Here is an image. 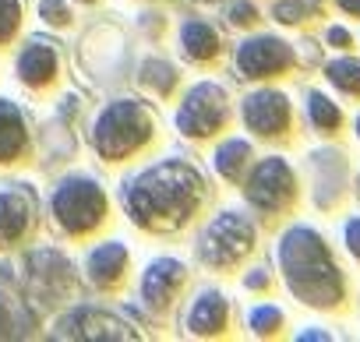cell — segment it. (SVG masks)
<instances>
[{
  "label": "cell",
  "mask_w": 360,
  "mask_h": 342,
  "mask_svg": "<svg viewBox=\"0 0 360 342\" xmlns=\"http://www.w3.org/2000/svg\"><path fill=\"white\" fill-rule=\"evenodd\" d=\"M18 15H22L18 0H0V43L11 39V32L18 29Z\"/></svg>",
  "instance_id": "obj_21"
},
{
  "label": "cell",
  "mask_w": 360,
  "mask_h": 342,
  "mask_svg": "<svg viewBox=\"0 0 360 342\" xmlns=\"http://www.w3.org/2000/svg\"><path fill=\"white\" fill-rule=\"evenodd\" d=\"M328 78L342 88V92H360V64L356 60H335L332 67H328Z\"/></svg>",
  "instance_id": "obj_19"
},
{
  "label": "cell",
  "mask_w": 360,
  "mask_h": 342,
  "mask_svg": "<svg viewBox=\"0 0 360 342\" xmlns=\"http://www.w3.org/2000/svg\"><path fill=\"white\" fill-rule=\"evenodd\" d=\"M85 4H92V0H85Z\"/></svg>",
  "instance_id": "obj_30"
},
{
  "label": "cell",
  "mask_w": 360,
  "mask_h": 342,
  "mask_svg": "<svg viewBox=\"0 0 360 342\" xmlns=\"http://www.w3.org/2000/svg\"><path fill=\"white\" fill-rule=\"evenodd\" d=\"M148 131H152V120L138 103H113L110 110H103L96 124V148L103 159H124L138 145H145Z\"/></svg>",
  "instance_id": "obj_3"
},
{
  "label": "cell",
  "mask_w": 360,
  "mask_h": 342,
  "mask_svg": "<svg viewBox=\"0 0 360 342\" xmlns=\"http://www.w3.org/2000/svg\"><path fill=\"white\" fill-rule=\"evenodd\" d=\"M57 335H64V338H131V331L103 310H78V314L64 317Z\"/></svg>",
  "instance_id": "obj_10"
},
{
  "label": "cell",
  "mask_w": 360,
  "mask_h": 342,
  "mask_svg": "<svg viewBox=\"0 0 360 342\" xmlns=\"http://www.w3.org/2000/svg\"><path fill=\"white\" fill-rule=\"evenodd\" d=\"M248 198L272 212L279 205H286L293 198V177H290V166L283 159H265L255 173H251V184H248Z\"/></svg>",
  "instance_id": "obj_7"
},
{
  "label": "cell",
  "mask_w": 360,
  "mask_h": 342,
  "mask_svg": "<svg viewBox=\"0 0 360 342\" xmlns=\"http://www.w3.org/2000/svg\"><path fill=\"white\" fill-rule=\"evenodd\" d=\"M311 120H314L321 131H335V127H339V110H335L325 96L314 92V96H311Z\"/></svg>",
  "instance_id": "obj_20"
},
{
  "label": "cell",
  "mask_w": 360,
  "mask_h": 342,
  "mask_svg": "<svg viewBox=\"0 0 360 342\" xmlns=\"http://www.w3.org/2000/svg\"><path fill=\"white\" fill-rule=\"evenodd\" d=\"M244 120H248L251 131H258L265 138L283 134L286 124H290V103L279 92H258L244 103Z\"/></svg>",
  "instance_id": "obj_9"
},
{
  "label": "cell",
  "mask_w": 360,
  "mask_h": 342,
  "mask_svg": "<svg viewBox=\"0 0 360 342\" xmlns=\"http://www.w3.org/2000/svg\"><path fill=\"white\" fill-rule=\"evenodd\" d=\"M188 324H191V331H198V335L219 331V328L226 324V303H223V296H219V293L198 296L195 307H191V314H188Z\"/></svg>",
  "instance_id": "obj_15"
},
{
  "label": "cell",
  "mask_w": 360,
  "mask_h": 342,
  "mask_svg": "<svg viewBox=\"0 0 360 342\" xmlns=\"http://www.w3.org/2000/svg\"><path fill=\"white\" fill-rule=\"evenodd\" d=\"M279 324H283V314H279L276 307H258V310H251V328H255V331L265 335V331H276Z\"/></svg>",
  "instance_id": "obj_22"
},
{
  "label": "cell",
  "mask_w": 360,
  "mask_h": 342,
  "mask_svg": "<svg viewBox=\"0 0 360 342\" xmlns=\"http://www.w3.org/2000/svg\"><path fill=\"white\" fill-rule=\"evenodd\" d=\"M290 46L279 43V39H251L240 46L237 53V67L248 74V78H265V74H276L283 67H290Z\"/></svg>",
  "instance_id": "obj_8"
},
{
  "label": "cell",
  "mask_w": 360,
  "mask_h": 342,
  "mask_svg": "<svg viewBox=\"0 0 360 342\" xmlns=\"http://www.w3.org/2000/svg\"><path fill=\"white\" fill-rule=\"evenodd\" d=\"M233 22H237V25L255 22V8H251V4H237V8H233Z\"/></svg>",
  "instance_id": "obj_26"
},
{
  "label": "cell",
  "mask_w": 360,
  "mask_h": 342,
  "mask_svg": "<svg viewBox=\"0 0 360 342\" xmlns=\"http://www.w3.org/2000/svg\"><path fill=\"white\" fill-rule=\"evenodd\" d=\"M124 265H127V251H124L120 244H103V247L89 258V275H92V282L110 286V282L120 279Z\"/></svg>",
  "instance_id": "obj_16"
},
{
  "label": "cell",
  "mask_w": 360,
  "mask_h": 342,
  "mask_svg": "<svg viewBox=\"0 0 360 342\" xmlns=\"http://www.w3.org/2000/svg\"><path fill=\"white\" fill-rule=\"evenodd\" d=\"M106 212V198L92 180H64L60 191L53 195V216L68 233H89L92 226H99Z\"/></svg>",
  "instance_id": "obj_4"
},
{
  "label": "cell",
  "mask_w": 360,
  "mask_h": 342,
  "mask_svg": "<svg viewBox=\"0 0 360 342\" xmlns=\"http://www.w3.org/2000/svg\"><path fill=\"white\" fill-rule=\"evenodd\" d=\"M0 328H4V314H0Z\"/></svg>",
  "instance_id": "obj_29"
},
{
  "label": "cell",
  "mask_w": 360,
  "mask_h": 342,
  "mask_svg": "<svg viewBox=\"0 0 360 342\" xmlns=\"http://www.w3.org/2000/svg\"><path fill=\"white\" fill-rule=\"evenodd\" d=\"M18 74L29 85H46L57 74V53L46 43H29L18 57Z\"/></svg>",
  "instance_id": "obj_13"
},
{
  "label": "cell",
  "mask_w": 360,
  "mask_h": 342,
  "mask_svg": "<svg viewBox=\"0 0 360 342\" xmlns=\"http://www.w3.org/2000/svg\"><path fill=\"white\" fill-rule=\"evenodd\" d=\"M300 15H304L300 0H283V4H276V18H283V22H300Z\"/></svg>",
  "instance_id": "obj_23"
},
{
  "label": "cell",
  "mask_w": 360,
  "mask_h": 342,
  "mask_svg": "<svg viewBox=\"0 0 360 342\" xmlns=\"http://www.w3.org/2000/svg\"><path fill=\"white\" fill-rule=\"evenodd\" d=\"M346 240H349V251L360 258V219H353V223L346 226Z\"/></svg>",
  "instance_id": "obj_25"
},
{
  "label": "cell",
  "mask_w": 360,
  "mask_h": 342,
  "mask_svg": "<svg viewBox=\"0 0 360 342\" xmlns=\"http://www.w3.org/2000/svg\"><path fill=\"white\" fill-rule=\"evenodd\" d=\"M180 131L184 134H212L219 131V124H226V92L216 88V85H195L184 99V106H180V117H176Z\"/></svg>",
  "instance_id": "obj_6"
},
{
  "label": "cell",
  "mask_w": 360,
  "mask_h": 342,
  "mask_svg": "<svg viewBox=\"0 0 360 342\" xmlns=\"http://www.w3.org/2000/svg\"><path fill=\"white\" fill-rule=\"evenodd\" d=\"M180 282H184V265L180 261H155L141 279V296L152 310H162L173 300Z\"/></svg>",
  "instance_id": "obj_11"
},
{
  "label": "cell",
  "mask_w": 360,
  "mask_h": 342,
  "mask_svg": "<svg viewBox=\"0 0 360 342\" xmlns=\"http://www.w3.org/2000/svg\"><path fill=\"white\" fill-rule=\"evenodd\" d=\"M29 216H32V202L18 191L0 195V247L15 244L25 230H29Z\"/></svg>",
  "instance_id": "obj_12"
},
{
  "label": "cell",
  "mask_w": 360,
  "mask_h": 342,
  "mask_svg": "<svg viewBox=\"0 0 360 342\" xmlns=\"http://www.w3.org/2000/svg\"><path fill=\"white\" fill-rule=\"evenodd\" d=\"M202 173L188 162H159L127 188V212L138 226L176 230L202 202Z\"/></svg>",
  "instance_id": "obj_1"
},
{
  "label": "cell",
  "mask_w": 360,
  "mask_h": 342,
  "mask_svg": "<svg viewBox=\"0 0 360 342\" xmlns=\"http://www.w3.org/2000/svg\"><path fill=\"white\" fill-rule=\"evenodd\" d=\"M356 131H360V124H356Z\"/></svg>",
  "instance_id": "obj_31"
},
{
  "label": "cell",
  "mask_w": 360,
  "mask_h": 342,
  "mask_svg": "<svg viewBox=\"0 0 360 342\" xmlns=\"http://www.w3.org/2000/svg\"><path fill=\"white\" fill-rule=\"evenodd\" d=\"M328 43H335V46H349V32H346V29H332V32H328Z\"/></svg>",
  "instance_id": "obj_27"
},
{
  "label": "cell",
  "mask_w": 360,
  "mask_h": 342,
  "mask_svg": "<svg viewBox=\"0 0 360 342\" xmlns=\"http://www.w3.org/2000/svg\"><path fill=\"white\" fill-rule=\"evenodd\" d=\"M251 159V148H248V141H226L219 152H216V169L223 177H237L240 169H244V162Z\"/></svg>",
  "instance_id": "obj_18"
},
{
  "label": "cell",
  "mask_w": 360,
  "mask_h": 342,
  "mask_svg": "<svg viewBox=\"0 0 360 342\" xmlns=\"http://www.w3.org/2000/svg\"><path fill=\"white\" fill-rule=\"evenodd\" d=\"M339 8L349 11V15H360V0H339Z\"/></svg>",
  "instance_id": "obj_28"
},
{
  "label": "cell",
  "mask_w": 360,
  "mask_h": 342,
  "mask_svg": "<svg viewBox=\"0 0 360 342\" xmlns=\"http://www.w3.org/2000/svg\"><path fill=\"white\" fill-rule=\"evenodd\" d=\"M43 18L57 22V25H68V11H64L60 0H43Z\"/></svg>",
  "instance_id": "obj_24"
},
{
  "label": "cell",
  "mask_w": 360,
  "mask_h": 342,
  "mask_svg": "<svg viewBox=\"0 0 360 342\" xmlns=\"http://www.w3.org/2000/svg\"><path fill=\"white\" fill-rule=\"evenodd\" d=\"M180 39H184L188 57H195V60H209V57H216V50H219V39H216V32H212L205 22H188L184 32H180Z\"/></svg>",
  "instance_id": "obj_17"
},
{
  "label": "cell",
  "mask_w": 360,
  "mask_h": 342,
  "mask_svg": "<svg viewBox=\"0 0 360 342\" xmlns=\"http://www.w3.org/2000/svg\"><path fill=\"white\" fill-rule=\"evenodd\" d=\"M283 268H286V282L290 289L314 307H332L342 296V279L339 268L332 265L325 244L311 233V230H293L286 233L283 247H279Z\"/></svg>",
  "instance_id": "obj_2"
},
{
  "label": "cell",
  "mask_w": 360,
  "mask_h": 342,
  "mask_svg": "<svg viewBox=\"0 0 360 342\" xmlns=\"http://www.w3.org/2000/svg\"><path fill=\"white\" fill-rule=\"evenodd\" d=\"M255 244V230L248 219H240L237 212H223L202 237V258L209 265H233L237 258H244Z\"/></svg>",
  "instance_id": "obj_5"
},
{
  "label": "cell",
  "mask_w": 360,
  "mask_h": 342,
  "mask_svg": "<svg viewBox=\"0 0 360 342\" xmlns=\"http://www.w3.org/2000/svg\"><path fill=\"white\" fill-rule=\"evenodd\" d=\"M22 148H25V120L8 99H0V162L18 159Z\"/></svg>",
  "instance_id": "obj_14"
}]
</instances>
